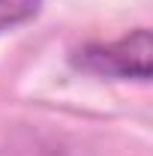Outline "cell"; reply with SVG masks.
<instances>
[{
  "label": "cell",
  "mask_w": 153,
  "mask_h": 156,
  "mask_svg": "<svg viewBox=\"0 0 153 156\" xmlns=\"http://www.w3.org/2000/svg\"><path fill=\"white\" fill-rule=\"evenodd\" d=\"M150 54L153 42L147 27H135L114 42H93L72 54V63L84 72L105 78H123V81H147L150 78Z\"/></svg>",
  "instance_id": "1"
},
{
  "label": "cell",
  "mask_w": 153,
  "mask_h": 156,
  "mask_svg": "<svg viewBox=\"0 0 153 156\" xmlns=\"http://www.w3.org/2000/svg\"><path fill=\"white\" fill-rule=\"evenodd\" d=\"M42 12V0H0V36L33 21Z\"/></svg>",
  "instance_id": "2"
}]
</instances>
